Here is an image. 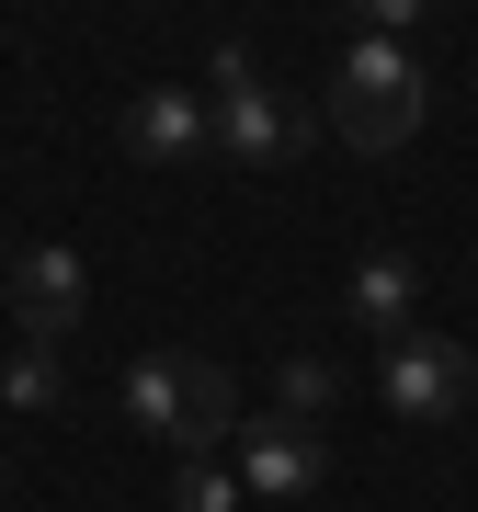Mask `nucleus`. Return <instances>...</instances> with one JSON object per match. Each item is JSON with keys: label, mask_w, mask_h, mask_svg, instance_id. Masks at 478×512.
I'll list each match as a JSON object with an SVG mask.
<instances>
[{"label": "nucleus", "mask_w": 478, "mask_h": 512, "mask_svg": "<svg viewBox=\"0 0 478 512\" xmlns=\"http://www.w3.org/2000/svg\"><path fill=\"white\" fill-rule=\"evenodd\" d=\"M0 387H12L23 410H57V387H69V365H57V353H35V342H23V353H12V376H0Z\"/></svg>", "instance_id": "9b49d317"}, {"label": "nucleus", "mask_w": 478, "mask_h": 512, "mask_svg": "<svg viewBox=\"0 0 478 512\" xmlns=\"http://www.w3.org/2000/svg\"><path fill=\"white\" fill-rule=\"evenodd\" d=\"M205 92H217V103H205V114H217V148H228L239 171H285L296 148H308V114H285V92H274L239 46L205 57Z\"/></svg>", "instance_id": "7ed1b4c3"}, {"label": "nucleus", "mask_w": 478, "mask_h": 512, "mask_svg": "<svg viewBox=\"0 0 478 512\" xmlns=\"http://www.w3.org/2000/svg\"><path fill=\"white\" fill-rule=\"evenodd\" d=\"M376 387H387L399 421H456L478 399V365H467V342H444V330H399L387 365H376Z\"/></svg>", "instance_id": "20e7f679"}, {"label": "nucleus", "mask_w": 478, "mask_h": 512, "mask_svg": "<svg viewBox=\"0 0 478 512\" xmlns=\"http://www.w3.org/2000/svg\"><path fill=\"white\" fill-rule=\"evenodd\" d=\"M410 308H422V262H410V251H365V262H353V319H365L376 342H399Z\"/></svg>", "instance_id": "6e6552de"}, {"label": "nucleus", "mask_w": 478, "mask_h": 512, "mask_svg": "<svg viewBox=\"0 0 478 512\" xmlns=\"http://www.w3.org/2000/svg\"><path fill=\"white\" fill-rule=\"evenodd\" d=\"M422 57H410L399 35H353L342 46V69H331V137L342 148H365V160H387V148H410L422 137Z\"/></svg>", "instance_id": "f03ea898"}, {"label": "nucleus", "mask_w": 478, "mask_h": 512, "mask_svg": "<svg viewBox=\"0 0 478 512\" xmlns=\"http://www.w3.org/2000/svg\"><path fill=\"white\" fill-rule=\"evenodd\" d=\"M80 296H92V285H80V251H23L12 262V319H23L35 353H57L80 330Z\"/></svg>", "instance_id": "423d86ee"}, {"label": "nucleus", "mask_w": 478, "mask_h": 512, "mask_svg": "<svg viewBox=\"0 0 478 512\" xmlns=\"http://www.w3.org/2000/svg\"><path fill=\"white\" fill-rule=\"evenodd\" d=\"M126 421L148 444H171V456H217L251 410H239L228 365H205V353H148V365H126Z\"/></svg>", "instance_id": "f257e3e1"}, {"label": "nucleus", "mask_w": 478, "mask_h": 512, "mask_svg": "<svg viewBox=\"0 0 478 512\" xmlns=\"http://www.w3.org/2000/svg\"><path fill=\"white\" fill-rule=\"evenodd\" d=\"M171 512H239V478L217 456H183V478H171Z\"/></svg>", "instance_id": "9d476101"}, {"label": "nucleus", "mask_w": 478, "mask_h": 512, "mask_svg": "<svg viewBox=\"0 0 478 512\" xmlns=\"http://www.w3.org/2000/svg\"><path fill=\"white\" fill-rule=\"evenodd\" d=\"M274 387H285V399H274L285 421H319V410H331V399H342V376H331V365H319V353H285V376H274Z\"/></svg>", "instance_id": "1a4fd4ad"}, {"label": "nucleus", "mask_w": 478, "mask_h": 512, "mask_svg": "<svg viewBox=\"0 0 478 512\" xmlns=\"http://www.w3.org/2000/svg\"><path fill=\"white\" fill-rule=\"evenodd\" d=\"M126 148L148 171H194L217 148V114H205V92H137L126 103Z\"/></svg>", "instance_id": "0eeeda50"}, {"label": "nucleus", "mask_w": 478, "mask_h": 512, "mask_svg": "<svg viewBox=\"0 0 478 512\" xmlns=\"http://www.w3.org/2000/svg\"><path fill=\"white\" fill-rule=\"evenodd\" d=\"M228 444H239V490H262V501H308L319 478H331V433H319V421L251 410Z\"/></svg>", "instance_id": "39448f33"}]
</instances>
